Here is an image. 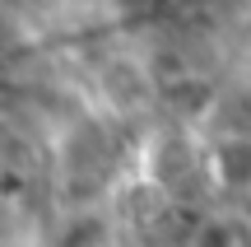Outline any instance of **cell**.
<instances>
[{"mask_svg":"<svg viewBox=\"0 0 251 247\" xmlns=\"http://www.w3.org/2000/svg\"><path fill=\"white\" fill-rule=\"evenodd\" d=\"M214 177L224 187H251V140H224L214 149Z\"/></svg>","mask_w":251,"mask_h":247,"instance_id":"6da1fadb","label":"cell"},{"mask_svg":"<svg viewBox=\"0 0 251 247\" xmlns=\"http://www.w3.org/2000/svg\"><path fill=\"white\" fill-rule=\"evenodd\" d=\"M196 247H251V224L247 220H209L196 233Z\"/></svg>","mask_w":251,"mask_h":247,"instance_id":"7a4b0ae2","label":"cell"}]
</instances>
